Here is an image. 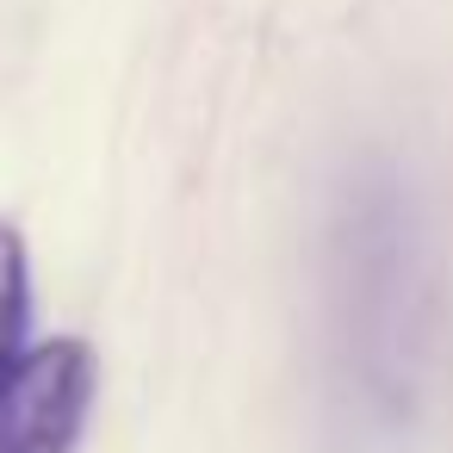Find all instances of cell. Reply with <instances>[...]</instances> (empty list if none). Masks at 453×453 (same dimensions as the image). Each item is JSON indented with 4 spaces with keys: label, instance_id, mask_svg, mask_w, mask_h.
Wrapping results in <instances>:
<instances>
[{
    "label": "cell",
    "instance_id": "obj_2",
    "mask_svg": "<svg viewBox=\"0 0 453 453\" xmlns=\"http://www.w3.org/2000/svg\"><path fill=\"white\" fill-rule=\"evenodd\" d=\"M32 354V261L26 236L0 218V385Z\"/></svg>",
    "mask_w": 453,
    "mask_h": 453
},
{
    "label": "cell",
    "instance_id": "obj_1",
    "mask_svg": "<svg viewBox=\"0 0 453 453\" xmlns=\"http://www.w3.org/2000/svg\"><path fill=\"white\" fill-rule=\"evenodd\" d=\"M94 348L75 335L38 342L0 385V453H75L94 410Z\"/></svg>",
    "mask_w": 453,
    "mask_h": 453
}]
</instances>
